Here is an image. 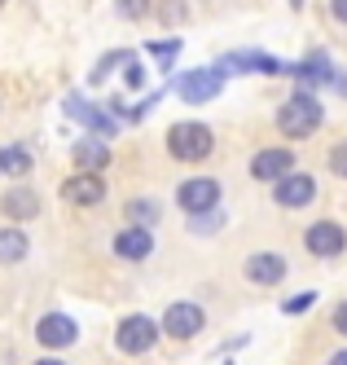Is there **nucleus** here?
Returning a JSON list of instances; mask_svg holds the SVG:
<instances>
[{
	"instance_id": "nucleus-5",
	"label": "nucleus",
	"mask_w": 347,
	"mask_h": 365,
	"mask_svg": "<svg viewBox=\"0 0 347 365\" xmlns=\"http://www.w3.org/2000/svg\"><path fill=\"white\" fill-rule=\"evenodd\" d=\"M220 88H224V71H185V75H176V93L185 97V101H194V106H202V101H211V97H220Z\"/></svg>"
},
{
	"instance_id": "nucleus-26",
	"label": "nucleus",
	"mask_w": 347,
	"mask_h": 365,
	"mask_svg": "<svg viewBox=\"0 0 347 365\" xmlns=\"http://www.w3.org/2000/svg\"><path fill=\"white\" fill-rule=\"evenodd\" d=\"M150 53L154 58H176L180 53V40H158V44H150Z\"/></svg>"
},
{
	"instance_id": "nucleus-21",
	"label": "nucleus",
	"mask_w": 347,
	"mask_h": 365,
	"mask_svg": "<svg viewBox=\"0 0 347 365\" xmlns=\"http://www.w3.org/2000/svg\"><path fill=\"white\" fill-rule=\"evenodd\" d=\"M128 58H132V53H128V48H119V53H110V58H101V66L93 71V84H101V80H105V75H110V71H115L119 62H128Z\"/></svg>"
},
{
	"instance_id": "nucleus-19",
	"label": "nucleus",
	"mask_w": 347,
	"mask_h": 365,
	"mask_svg": "<svg viewBox=\"0 0 347 365\" xmlns=\"http://www.w3.org/2000/svg\"><path fill=\"white\" fill-rule=\"evenodd\" d=\"M22 172H31V154L22 145H5L0 150V176H22Z\"/></svg>"
},
{
	"instance_id": "nucleus-32",
	"label": "nucleus",
	"mask_w": 347,
	"mask_h": 365,
	"mask_svg": "<svg viewBox=\"0 0 347 365\" xmlns=\"http://www.w3.org/2000/svg\"><path fill=\"white\" fill-rule=\"evenodd\" d=\"M36 365H66V361H53V356H48V361H36Z\"/></svg>"
},
{
	"instance_id": "nucleus-18",
	"label": "nucleus",
	"mask_w": 347,
	"mask_h": 365,
	"mask_svg": "<svg viewBox=\"0 0 347 365\" xmlns=\"http://www.w3.org/2000/svg\"><path fill=\"white\" fill-rule=\"evenodd\" d=\"M26 233L22 229H0V264H18V259L26 255Z\"/></svg>"
},
{
	"instance_id": "nucleus-17",
	"label": "nucleus",
	"mask_w": 347,
	"mask_h": 365,
	"mask_svg": "<svg viewBox=\"0 0 347 365\" xmlns=\"http://www.w3.org/2000/svg\"><path fill=\"white\" fill-rule=\"evenodd\" d=\"M0 212H5L9 220H31V216H40V198L31 190H9L5 198H0Z\"/></svg>"
},
{
	"instance_id": "nucleus-11",
	"label": "nucleus",
	"mask_w": 347,
	"mask_h": 365,
	"mask_svg": "<svg viewBox=\"0 0 347 365\" xmlns=\"http://www.w3.org/2000/svg\"><path fill=\"white\" fill-rule=\"evenodd\" d=\"M62 198L75 207H97V202H105V180L88 176V172H75L71 180H62Z\"/></svg>"
},
{
	"instance_id": "nucleus-1",
	"label": "nucleus",
	"mask_w": 347,
	"mask_h": 365,
	"mask_svg": "<svg viewBox=\"0 0 347 365\" xmlns=\"http://www.w3.org/2000/svg\"><path fill=\"white\" fill-rule=\"evenodd\" d=\"M321 119H326V110H321V101H316L308 88H299L290 101H281V110H277V128L286 137H295V141L312 137L316 128H321Z\"/></svg>"
},
{
	"instance_id": "nucleus-13",
	"label": "nucleus",
	"mask_w": 347,
	"mask_h": 365,
	"mask_svg": "<svg viewBox=\"0 0 347 365\" xmlns=\"http://www.w3.org/2000/svg\"><path fill=\"white\" fill-rule=\"evenodd\" d=\"M295 75H299V80H304L308 88H312V84H316V88H321L326 80H334V88H343V93H347V80H343V75L334 71V62H330V53H312V58H304V62L295 66Z\"/></svg>"
},
{
	"instance_id": "nucleus-31",
	"label": "nucleus",
	"mask_w": 347,
	"mask_h": 365,
	"mask_svg": "<svg viewBox=\"0 0 347 365\" xmlns=\"http://www.w3.org/2000/svg\"><path fill=\"white\" fill-rule=\"evenodd\" d=\"M330 365H347V348H343V352H334V356H330Z\"/></svg>"
},
{
	"instance_id": "nucleus-3",
	"label": "nucleus",
	"mask_w": 347,
	"mask_h": 365,
	"mask_svg": "<svg viewBox=\"0 0 347 365\" xmlns=\"http://www.w3.org/2000/svg\"><path fill=\"white\" fill-rule=\"evenodd\" d=\"M115 344H119V352H128V356L150 352V348L158 344V322H150L145 312H132V317H123V322H119Z\"/></svg>"
},
{
	"instance_id": "nucleus-7",
	"label": "nucleus",
	"mask_w": 347,
	"mask_h": 365,
	"mask_svg": "<svg viewBox=\"0 0 347 365\" xmlns=\"http://www.w3.org/2000/svg\"><path fill=\"white\" fill-rule=\"evenodd\" d=\"M36 339L48 352H62L79 339V326H75V317H66V312H44L40 326H36Z\"/></svg>"
},
{
	"instance_id": "nucleus-29",
	"label": "nucleus",
	"mask_w": 347,
	"mask_h": 365,
	"mask_svg": "<svg viewBox=\"0 0 347 365\" xmlns=\"http://www.w3.org/2000/svg\"><path fill=\"white\" fill-rule=\"evenodd\" d=\"M334 330H338V334H347V304H338V308H334Z\"/></svg>"
},
{
	"instance_id": "nucleus-9",
	"label": "nucleus",
	"mask_w": 347,
	"mask_h": 365,
	"mask_svg": "<svg viewBox=\"0 0 347 365\" xmlns=\"http://www.w3.org/2000/svg\"><path fill=\"white\" fill-rule=\"evenodd\" d=\"M290 168H295V154L281 150V145L259 150L255 159H251V176H255V180H264V185H277V180H286V176H290Z\"/></svg>"
},
{
	"instance_id": "nucleus-4",
	"label": "nucleus",
	"mask_w": 347,
	"mask_h": 365,
	"mask_svg": "<svg viewBox=\"0 0 347 365\" xmlns=\"http://www.w3.org/2000/svg\"><path fill=\"white\" fill-rule=\"evenodd\" d=\"M176 202H180L190 216L216 212V202H220V180H216V176H194V180H185V185L176 190Z\"/></svg>"
},
{
	"instance_id": "nucleus-2",
	"label": "nucleus",
	"mask_w": 347,
	"mask_h": 365,
	"mask_svg": "<svg viewBox=\"0 0 347 365\" xmlns=\"http://www.w3.org/2000/svg\"><path fill=\"white\" fill-rule=\"evenodd\" d=\"M167 150H172V159L180 163H202L211 150H216V133H211L207 123H172L167 128Z\"/></svg>"
},
{
	"instance_id": "nucleus-20",
	"label": "nucleus",
	"mask_w": 347,
	"mask_h": 365,
	"mask_svg": "<svg viewBox=\"0 0 347 365\" xmlns=\"http://www.w3.org/2000/svg\"><path fill=\"white\" fill-rule=\"evenodd\" d=\"M128 220L137 225V229H150V225L158 220V202H154V198H132V202H128Z\"/></svg>"
},
{
	"instance_id": "nucleus-6",
	"label": "nucleus",
	"mask_w": 347,
	"mask_h": 365,
	"mask_svg": "<svg viewBox=\"0 0 347 365\" xmlns=\"http://www.w3.org/2000/svg\"><path fill=\"white\" fill-rule=\"evenodd\" d=\"M304 247H308V255H316V259L343 255V247H347V229L334 225V220H316V225L304 229Z\"/></svg>"
},
{
	"instance_id": "nucleus-30",
	"label": "nucleus",
	"mask_w": 347,
	"mask_h": 365,
	"mask_svg": "<svg viewBox=\"0 0 347 365\" xmlns=\"http://www.w3.org/2000/svg\"><path fill=\"white\" fill-rule=\"evenodd\" d=\"M330 14L343 22V27H347V0H330Z\"/></svg>"
},
{
	"instance_id": "nucleus-25",
	"label": "nucleus",
	"mask_w": 347,
	"mask_h": 365,
	"mask_svg": "<svg viewBox=\"0 0 347 365\" xmlns=\"http://www.w3.org/2000/svg\"><path fill=\"white\" fill-rule=\"evenodd\" d=\"M123 18H145L150 14V0H115Z\"/></svg>"
},
{
	"instance_id": "nucleus-28",
	"label": "nucleus",
	"mask_w": 347,
	"mask_h": 365,
	"mask_svg": "<svg viewBox=\"0 0 347 365\" xmlns=\"http://www.w3.org/2000/svg\"><path fill=\"white\" fill-rule=\"evenodd\" d=\"M145 84V71L141 66H128V88H141Z\"/></svg>"
},
{
	"instance_id": "nucleus-15",
	"label": "nucleus",
	"mask_w": 347,
	"mask_h": 365,
	"mask_svg": "<svg viewBox=\"0 0 347 365\" xmlns=\"http://www.w3.org/2000/svg\"><path fill=\"white\" fill-rule=\"evenodd\" d=\"M71 154H75V163L88 176H101V168H110V145H105L101 137H79Z\"/></svg>"
},
{
	"instance_id": "nucleus-24",
	"label": "nucleus",
	"mask_w": 347,
	"mask_h": 365,
	"mask_svg": "<svg viewBox=\"0 0 347 365\" xmlns=\"http://www.w3.org/2000/svg\"><path fill=\"white\" fill-rule=\"evenodd\" d=\"M330 172L347 180V141H338V145L330 150Z\"/></svg>"
},
{
	"instance_id": "nucleus-10",
	"label": "nucleus",
	"mask_w": 347,
	"mask_h": 365,
	"mask_svg": "<svg viewBox=\"0 0 347 365\" xmlns=\"http://www.w3.org/2000/svg\"><path fill=\"white\" fill-rule=\"evenodd\" d=\"M273 198L281 207H290V212H299V207H308L316 198V180L304 176V172H290L286 180H277V185H273Z\"/></svg>"
},
{
	"instance_id": "nucleus-12",
	"label": "nucleus",
	"mask_w": 347,
	"mask_h": 365,
	"mask_svg": "<svg viewBox=\"0 0 347 365\" xmlns=\"http://www.w3.org/2000/svg\"><path fill=\"white\" fill-rule=\"evenodd\" d=\"M247 282H255V286H277L290 269H286V255H277V251H259V255H251L247 259Z\"/></svg>"
},
{
	"instance_id": "nucleus-27",
	"label": "nucleus",
	"mask_w": 347,
	"mask_h": 365,
	"mask_svg": "<svg viewBox=\"0 0 347 365\" xmlns=\"http://www.w3.org/2000/svg\"><path fill=\"white\" fill-rule=\"evenodd\" d=\"M163 18L167 22H180L185 18V5H180V0H163Z\"/></svg>"
},
{
	"instance_id": "nucleus-14",
	"label": "nucleus",
	"mask_w": 347,
	"mask_h": 365,
	"mask_svg": "<svg viewBox=\"0 0 347 365\" xmlns=\"http://www.w3.org/2000/svg\"><path fill=\"white\" fill-rule=\"evenodd\" d=\"M66 115L79 119V123H84L93 137H101V141H110V137H115V119H110V115H101L97 106H88V101H79V97H66Z\"/></svg>"
},
{
	"instance_id": "nucleus-16",
	"label": "nucleus",
	"mask_w": 347,
	"mask_h": 365,
	"mask_svg": "<svg viewBox=\"0 0 347 365\" xmlns=\"http://www.w3.org/2000/svg\"><path fill=\"white\" fill-rule=\"evenodd\" d=\"M150 251H154V233H150V229L128 225L119 238H115V255H123V259H145Z\"/></svg>"
},
{
	"instance_id": "nucleus-8",
	"label": "nucleus",
	"mask_w": 347,
	"mask_h": 365,
	"mask_svg": "<svg viewBox=\"0 0 347 365\" xmlns=\"http://www.w3.org/2000/svg\"><path fill=\"white\" fill-rule=\"evenodd\" d=\"M202 308L198 304H190V299H180V304H172L167 312H163V334H172L176 339V344H180V339H194L198 330H202Z\"/></svg>"
},
{
	"instance_id": "nucleus-22",
	"label": "nucleus",
	"mask_w": 347,
	"mask_h": 365,
	"mask_svg": "<svg viewBox=\"0 0 347 365\" xmlns=\"http://www.w3.org/2000/svg\"><path fill=\"white\" fill-rule=\"evenodd\" d=\"M312 304H316V291H304V295H295V299H286L281 308L290 312V317H299V312H308Z\"/></svg>"
},
{
	"instance_id": "nucleus-23",
	"label": "nucleus",
	"mask_w": 347,
	"mask_h": 365,
	"mask_svg": "<svg viewBox=\"0 0 347 365\" xmlns=\"http://www.w3.org/2000/svg\"><path fill=\"white\" fill-rule=\"evenodd\" d=\"M220 220H224L220 212H202V216H190V229L194 233H207V229H220Z\"/></svg>"
}]
</instances>
